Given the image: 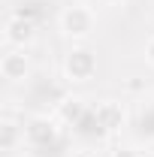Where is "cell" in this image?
I'll return each instance as SVG.
<instances>
[{
	"label": "cell",
	"instance_id": "1",
	"mask_svg": "<svg viewBox=\"0 0 154 157\" xmlns=\"http://www.w3.org/2000/svg\"><path fill=\"white\" fill-rule=\"evenodd\" d=\"M60 27L70 33V36H88L94 30V12L85 9V6H70L64 15H60Z\"/></svg>",
	"mask_w": 154,
	"mask_h": 157
},
{
	"label": "cell",
	"instance_id": "2",
	"mask_svg": "<svg viewBox=\"0 0 154 157\" xmlns=\"http://www.w3.org/2000/svg\"><path fill=\"white\" fill-rule=\"evenodd\" d=\"M97 70V60L91 52H85V48H76V52H70V58H67V76L82 82V78H91Z\"/></svg>",
	"mask_w": 154,
	"mask_h": 157
},
{
	"label": "cell",
	"instance_id": "3",
	"mask_svg": "<svg viewBox=\"0 0 154 157\" xmlns=\"http://www.w3.org/2000/svg\"><path fill=\"white\" fill-rule=\"evenodd\" d=\"M30 36H33V24L24 15H12L6 21V39L12 45H24V42H30Z\"/></svg>",
	"mask_w": 154,
	"mask_h": 157
},
{
	"label": "cell",
	"instance_id": "4",
	"mask_svg": "<svg viewBox=\"0 0 154 157\" xmlns=\"http://www.w3.org/2000/svg\"><path fill=\"white\" fill-rule=\"evenodd\" d=\"M0 73H3V78H9V82L24 78V76H27V58H24L21 52L3 55V60H0Z\"/></svg>",
	"mask_w": 154,
	"mask_h": 157
},
{
	"label": "cell",
	"instance_id": "5",
	"mask_svg": "<svg viewBox=\"0 0 154 157\" xmlns=\"http://www.w3.org/2000/svg\"><path fill=\"white\" fill-rule=\"evenodd\" d=\"M27 139L30 142H37V145H45V142H52L55 139V124L48 121V118H33L30 124H27Z\"/></svg>",
	"mask_w": 154,
	"mask_h": 157
},
{
	"label": "cell",
	"instance_id": "6",
	"mask_svg": "<svg viewBox=\"0 0 154 157\" xmlns=\"http://www.w3.org/2000/svg\"><path fill=\"white\" fill-rule=\"evenodd\" d=\"M97 121H100L103 130H115L124 121V112H121L118 103H103V106H97Z\"/></svg>",
	"mask_w": 154,
	"mask_h": 157
},
{
	"label": "cell",
	"instance_id": "7",
	"mask_svg": "<svg viewBox=\"0 0 154 157\" xmlns=\"http://www.w3.org/2000/svg\"><path fill=\"white\" fill-rule=\"evenodd\" d=\"M15 136H18V127H15L12 121H3V136H0V145H3V151H9V148L15 145Z\"/></svg>",
	"mask_w": 154,
	"mask_h": 157
},
{
	"label": "cell",
	"instance_id": "8",
	"mask_svg": "<svg viewBox=\"0 0 154 157\" xmlns=\"http://www.w3.org/2000/svg\"><path fill=\"white\" fill-rule=\"evenodd\" d=\"M60 115H64V121L79 118V115H82V103H79V100H67V103L60 106Z\"/></svg>",
	"mask_w": 154,
	"mask_h": 157
},
{
	"label": "cell",
	"instance_id": "9",
	"mask_svg": "<svg viewBox=\"0 0 154 157\" xmlns=\"http://www.w3.org/2000/svg\"><path fill=\"white\" fill-rule=\"evenodd\" d=\"M112 157H139V154H136L133 148H118V151H115Z\"/></svg>",
	"mask_w": 154,
	"mask_h": 157
},
{
	"label": "cell",
	"instance_id": "10",
	"mask_svg": "<svg viewBox=\"0 0 154 157\" xmlns=\"http://www.w3.org/2000/svg\"><path fill=\"white\" fill-rule=\"evenodd\" d=\"M145 58H148V60H151V63H154V39H151V42H148V48H145Z\"/></svg>",
	"mask_w": 154,
	"mask_h": 157
}]
</instances>
